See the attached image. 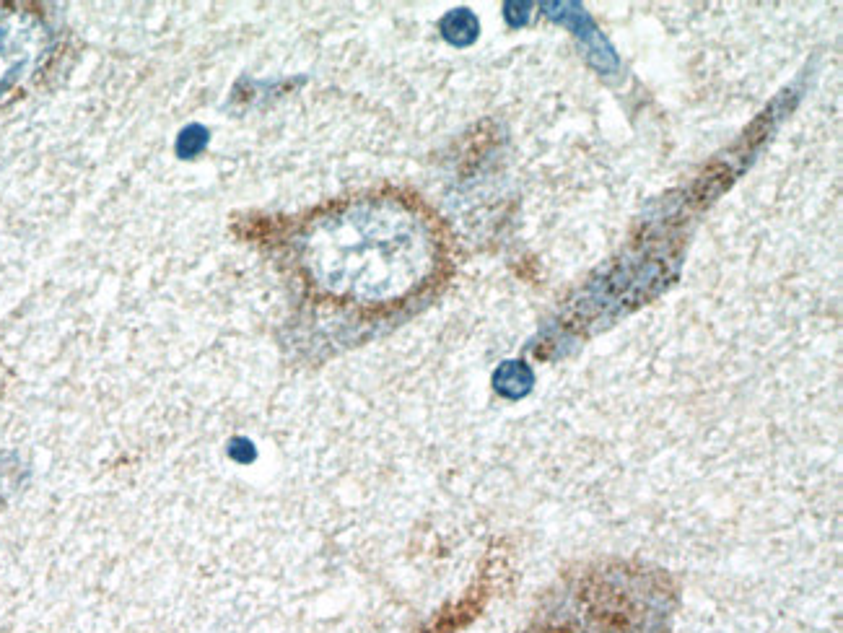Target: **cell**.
I'll use <instances>...</instances> for the list:
<instances>
[{"mask_svg": "<svg viewBox=\"0 0 843 633\" xmlns=\"http://www.w3.org/2000/svg\"><path fill=\"white\" fill-rule=\"evenodd\" d=\"M304 265L335 294L397 299L426 278L431 237L403 205L361 203L307 231Z\"/></svg>", "mask_w": 843, "mask_h": 633, "instance_id": "cell-1", "label": "cell"}, {"mask_svg": "<svg viewBox=\"0 0 843 633\" xmlns=\"http://www.w3.org/2000/svg\"><path fill=\"white\" fill-rule=\"evenodd\" d=\"M672 613L675 589L665 574L592 566L545 597L530 633H670Z\"/></svg>", "mask_w": 843, "mask_h": 633, "instance_id": "cell-2", "label": "cell"}, {"mask_svg": "<svg viewBox=\"0 0 843 633\" xmlns=\"http://www.w3.org/2000/svg\"><path fill=\"white\" fill-rule=\"evenodd\" d=\"M47 50V29L37 16L0 8V96L21 84Z\"/></svg>", "mask_w": 843, "mask_h": 633, "instance_id": "cell-3", "label": "cell"}, {"mask_svg": "<svg viewBox=\"0 0 843 633\" xmlns=\"http://www.w3.org/2000/svg\"><path fill=\"white\" fill-rule=\"evenodd\" d=\"M205 143H208V133H205V128H200V125H190V128H185L182 130V135H179L177 154L190 159V156L198 154Z\"/></svg>", "mask_w": 843, "mask_h": 633, "instance_id": "cell-4", "label": "cell"}]
</instances>
